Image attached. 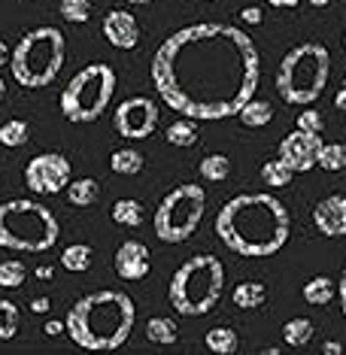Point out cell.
<instances>
[{"label":"cell","instance_id":"cell-1","mask_svg":"<svg viewBox=\"0 0 346 355\" xmlns=\"http://www.w3.org/2000/svg\"><path fill=\"white\" fill-rule=\"evenodd\" d=\"M261 79V58L252 37L237 25L180 28L152 58V85L173 112L204 122L237 116Z\"/></svg>","mask_w":346,"mask_h":355},{"label":"cell","instance_id":"cell-2","mask_svg":"<svg viewBox=\"0 0 346 355\" xmlns=\"http://www.w3.org/2000/svg\"><path fill=\"white\" fill-rule=\"evenodd\" d=\"M216 237L234 255L268 258L277 255L292 237V216L286 204L270 191L237 195L222 204L216 216Z\"/></svg>","mask_w":346,"mask_h":355},{"label":"cell","instance_id":"cell-3","mask_svg":"<svg viewBox=\"0 0 346 355\" xmlns=\"http://www.w3.org/2000/svg\"><path fill=\"white\" fill-rule=\"evenodd\" d=\"M64 322H67V337L76 346L88 352H112L131 337L137 306L125 292L101 288L79 297Z\"/></svg>","mask_w":346,"mask_h":355},{"label":"cell","instance_id":"cell-4","mask_svg":"<svg viewBox=\"0 0 346 355\" xmlns=\"http://www.w3.org/2000/svg\"><path fill=\"white\" fill-rule=\"evenodd\" d=\"M225 288V268L210 252L191 255L173 270L171 286H167V301L180 316H207L222 297Z\"/></svg>","mask_w":346,"mask_h":355},{"label":"cell","instance_id":"cell-5","mask_svg":"<svg viewBox=\"0 0 346 355\" xmlns=\"http://www.w3.org/2000/svg\"><path fill=\"white\" fill-rule=\"evenodd\" d=\"M61 225L40 200L15 198L0 204V246L12 252H49L58 243Z\"/></svg>","mask_w":346,"mask_h":355},{"label":"cell","instance_id":"cell-6","mask_svg":"<svg viewBox=\"0 0 346 355\" xmlns=\"http://www.w3.org/2000/svg\"><path fill=\"white\" fill-rule=\"evenodd\" d=\"M328 73H331V55H328L325 46L301 43L292 52H286V58L279 61L277 92L292 107H310L325 92Z\"/></svg>","mask_w":346,"mask_h":355},{"label":"cell","instance_id":"cell-7","mask_svg":"<svg viewBox=\"0 0 346 355\" xmlns=\"http://www.w3.org/2000/svg\"><path fill=\"white\" fill-rule=\"evenodd\" d=\"M67 43L58 28H34L12 46L10 70L21 88H46L64 67Z\"/></svg>","mask_w":346,"mask_h":355},{"label":"cell","instance_id":"cell-8","mask_svg":"<svg viewBox=\"0 0 346 355\" xmlns=\"http://www.w3.org/2000/svg\"><path fill=\"white\" fill-rule=\"evenodd\" d=\"M116 92V70L110 64H88L61 92V112L67 122H98Z\"/></svg>","mask_w":346,"mask_h":355},{"label":"cell","instance_id":"cell-9","mask_svg":"<svg viewBox=\"0 0 346 355\" xmlns=\"http://www.w3.org/2000/svg\"><path fill=\"white\" fill-rule=\"evenodd\" d=\"M207 209V191L198 182L176 185L155 209V234L164 243H186L200 228Z\"/></svg>","mask_w":346,"mask_h":355},{"label":"cell","instance_id":"cell-10","mask_svg":"<svg viewBox=\"0 0 346 355\" xmlns=\"http://www.w3.org/2000/svg\"><path fill=\"white\" fill-rule=\"evenodd\" d=\"M112 128L125 140H146L158 128V103L146 94L122 101L116 107V116H112Z\"/></svg>","mask_w":346,"mask_h":355},{"label":"cell","instance_id":"cell-11","mask_svg":"<svg viewBox=\"0 0 346 355\" xmlns=\"http://www.w3.org/2000/svg\"><path fill=\"white\" fill-rule=\"evenodd\" d=\"M70 161L61 152H43V155L31 158L25 167V182L31 191L37 195H58V191H67L70 185Z\"/></svg>","mask_w":346,"mask_h":355},{"label":"cell","instance_id":"cell-12","mask_svg":"<svg viewBox=\"0 0 346 355\" xmlns=\"http://www.w3.org/2000/svg\"><path fill=\"white\" fill-rule=\"evenodd\" d=\"M319 146H322V137L316 131H301V128H295V131L286 134L283 143H279V158H283L295 173H307L316 167Z\"/></svg>","mask_w":346,"mask_h":355},{"label":"cell","instance_id":"cell-13","mask_svg":"<svg viewBox=\"0 0 346 355\" xmlns=\"http://www.w3.org/2000/svg\"><path fill=\"white\" fill-rule=\"evenodd\" d=\"M116 273L128 282H137L143 277H149V268H152V255H149V246L140 243V240H125L122 246L116 249Z\"/></svg>","mask_w":346,"mask_h":355},{"label":"cell","instance_id":"cell-14","mask_svg":"<svg viewBox=\"0 0 346 355\" xmlns=\"http://www.w3.org/2000/svg\"><path fill=\"white\" fill-rule=\"evenodd\" d=\"M103 37H107L116 49L131 52V49H137V43H140V25H137V19L131 12L110 10L103 15Z\"/></svg>","mask_w":346,"mask_h":355},{"label":"cell","instance_id":"cell-15","mask_svg":"<svg viewBox=\"0 0 346 355\" xmlns=\"http://www.w3.org/2000/svg\"><path fill=\"white\" fill-rule=\"evenodd\" d=\"M313 222L325 237H346V195H331L313 207Z\"/></svg>","mask_w":346,"mask_h":355},{"label":"cell","instance_id":"cell-16","mask_svg":"<svg viewBox=\"0 0 346 355\" xmlns=\"http://www.w3.org/2000/svg\"><path fill=\"white\" fill-rule=\"evenodd\" d=\"M231 301H234L240 310H259V306H264V301H268V286L255 282V279H243L234 286Z\"/></svg>","mask_w":346,"mask_h":355},{"label":"cell","instance_id":"cell-17","mask_svg":"<svg viewBox=\"0 0 346 355\" xmlns=\"http://www.w3.org/2000/svg\"><path fill=\"white\" fill-rule=\"evenodd\" d=\"M207 349L216 352V355H234L240 349V337H237V331L234 328H228V325H216L207 331Z\"/></svg>","mask_w":346,"mask_h":355},{"label":"cell","instance_id":"cell-18","mask_svg":"<svg viewBox=\"0 0 346 355\" xmlns=\"http://www.w3.org/2000/svg\"><path fill=\"white\" fill-rule=\"evenodd\" d=\"M143 219H146V209H143L140 200L134 198H122L112 204V222L125 225V228H140Z\"/></svg>","mask_w":346,"mask_h":355},{"label":"cell","instance_id":"cell-19","mask_svg":"<svg viewBox=\"0 0 346 355\" xmlns=\"http://www.w3.org/2000/svg\"><path fill=\"white\" fill-rule=\"evenodd\" d=\"M143 164H146L143 152L140 149H131V146L116 149V152H112V158H110L112 173H122V176H137V173L143 171Z\"/></svg>","mask_w":346,"mask_h":355},{"label":"cell","instance_id":"cell-20","mask_svg":"<svg viewBox=\"0 0 346 355\" xmlns=\"http://www.w3.org/2000/svg\"><path fill=\"white\" fill-rule=\"evenodd\" d=\"M240 122H243L246 128H264V125H270V119H273V107L268 101H259V98H249L243 107H240Z\"/></svg>","mask_w":346,"mask_h":355},{"label":"cell","instance_id":"cell-21","mask_svg":"<svg viewBox=\"0 0 346 355\" xmlns=\"http://www.w3.org/2000/svg\"><path fill=\"white\" fill-rule=\"evenodd\" d=\"M98 198H101V182L92 180V176L67 185V200L73 207H92V204H98Z\"/></svg>","mask_w":346,"mask_h":355},{"label":"cell","instance_id":"cell-22","mask_svg":"<svg viewBox=\"0 0 346 355\" xmlns=\"http://www.w3.org/2000/svg\"><path fill=\"white\" fill-rule=\"evenodd\" d=\"M146 337L158 346H171L180 337V328H176V322L171 316H152L146 322Z\"/></svg>","mask_w":346,"mask_h":355},{"label":"cell","instance_id":"cell-23","mask_svg":"<svg viewBox=\"0 0 346 355\" xmlns=\"http://www.w3.org/2000/svg\"><path fill=\"white\" fill-rule=\"evenodd\" d=\"M164 137H167V143H171V146H180V149L195 146V143H198V125H195V119H189V116L176 119V122L167 128Z\"/></svg>","mask_w":346,"mask_h":355},{"label":"cell","instance_id":"cell-24","mask_svg":"<svg viewBox=\"0 0 346 355\" xmlns=\"http://www.w3.org/2000/svg\"><path fill=\"white\" fill-rule=\"evenodd\" d=\"M316 167H322L328 173L346 171V143H322L319 155H316Z\"/></svg>","mask_w":346,"mask_h":355},{"label":"cell","instance_id":"cell-25","mask_svg":"<svg viewBox=\"0 0 346 355\" xmlns=\"http://www.w3.org/2000/svg\"><path fill=\"white\" fill-rule=\"evenodd\" d=\"M92 246L88 243H73V246H67L61 252V268L64 270H70V273H85L88 268H92Z\"/></svg>","mask_w":346,"mask_h":355},{"label":"cell","instance_id":"cell-26","mask_svg":"<svg viewBox=\"0 0 346 355\" xmlns=\"http://www.w3.org/2000/svg\"><path fill=\"white\" fill-rule=\"evenodd\" d=\"M292 176H295V171L279 155L268 158L261 164V180H264V185H270V189H283V185L292 182Z\"/></svg>","mask_w":346,"mask_h":355},{"label":"cell","instance_id":"cell-27","mask_svg":"<svg viewBox=\"0 0 346 355\" xmlns=\"http://www.w3.org/2000/svg\"><path fill=\"white\" fill-rule=\"evenodd\" d=\"M334 295H337V286H334L331 277H313L307 286H304V301L313 304V306L328 304Z\"/></svg>","mask_w":346,"mask_h":355},{"label":"cell","instance_id":"cell-28","mask_svg":"<svg viewBox=\"0 0 346 355\" xmlns=\"http://www.w3.org/2000/svg\"><path fill=\"white\" fill-rule=\"evenodd\" d=\"M313 334H316V328H313L310 319H288L283 325V340L286 346H307L313 340Z\"/></svg>","mask_w":346,"mask_h":355},{"label":"cell","instance_id":"cell-29","mask_svg":"<svg viewBox=\"0 0 346 355\" xmlns=\"http://www.w3.org/2000/svg\"><path fill=\"white\" fill-rule=\"evenodd\" d=\"M19 325H21V310L15 306L12 301L0 297V340H12L19 334Z\"/></svg>","mask_w":346,"mask_h":355},{"label":"cell","instance_id":"cell-30","mask_svg":"<svg viewBox=\"0 0 346 355\" xmlns=\"http://www.w3.org/2000/svg\"><path fill=\"white\" fill-rule=\"evenodd\" d=\"M28 137H31V128H28V122H21V119H10V122L0 125V143H3L6 149L25 146Z\"/></svg>","mask_w":346,"mask_h":355},{"label":"cell","instance_id":"cell-31","mask_svg":"<svg viewBox=\"0 0 346 355\" xmlns=\"http://www.w3.org/2000/svg\"><path fill=\"white\" fill-rule=\"evenodd\" d=\"M58 12L70 25H85V21L92 19V0H61Z\"/></svg>","mask_w":346,"mask_h":355},{"label":"cell","instance_id":"cell-32","mask_svg":"<svg viewBox=\"0 0 346 355\" xmlns=\"http://www.w3.org/2000/svg\"><path fill=\"white\" fill-rule=\"evenodd\" d=\"M228 173H231V161L225 155H207L204 161H200V176H204V180L222 182Z\"/></svg>","mask_w":346,"mask_h":355},{"label":"cell","instance_id":"cell-33","mask_svg":"<svg viewBox=\"0 0 346 355\" xmlns=\"http://www.w3.org/2000/svg\"><path fill=\"white\" fill-rule=\"evenodd\" d=\"M28 279V268L21 261H3L0 264V288H21Z\"/></svg>","mask_w":346,"mask_h":355},{"label":"cell","instance_id":"cell-34","mask_svg":"<svg viewBox=\"0 0 346 355\" xmlns=\"http://www.w3.org/2000/svg\"><path fill=\"white\" fill-rule=\"evenodd\" d=\"M297 128H301V131H316V134H322L325 122H322V116H319L316 110H304L301 116H297Z\"/></svg>","mask_w":346,"mask_h":355},{"label":"cell","instance_id":"cell-35","mask_svg":"<svg viewBox=\"0 0 346 355\" xmlns=\"http://www.w3.org/2000/svg\"><path fill=\"white\" fill-rule=\"evenodd\" d=\"M240 19H243L246 25H261V19H264V15H261L259 6H246V10L240 12Z\"/></svg>","mask_w":346,"mask_h":355},{"label":"cell","instance_id":"cell-36","mask_svg":"<svg viewBox=\"0 0 346 355\" xmlns=\"http://www.w3.org/2000/svg\"><path fill=\"white\" fill-rule=\"evenodd\" d=\"M334 107L343 112V119H346V76H343V83L340 88H337V94H334Z\"/></svg>","mask_w":346,"mask_h":355},{"label":"cell","instance_id":"cell-37","mask_svg":"<svg viewBox=\"0 0 346 355\" xmlns=\"http://www.w3.org/2000/svg\"><path fill=\"white\" fill-rule=\"evenodd\" d=\"M43 331H46V334H49V337H55V334H64V331H67V322H55V319H49V322H46V325H43Z\"/></svg>","mask_w":346,"mask_h":355},{"label":"cell","instance_id":"cell-38","mask_svg":"<svg viewBox=\"0 0 346 355\" xmlns=\"http://www.w3.org/2000/svg\"><path fill=\"white\" fill-rule=\"evenodd\" d=\"M10 58H12L10 43H6V40H0V67H3V64H10Z\"/></svg>","mask_w":346,"mask_h":355},{"label":"cell","instance_id":"cell-39","mask_svg":"<svg viewBox=\"0 0 346 355\" xmlns=\"http://www.w3.org/2000/svg\"><path fill=\"white\" fill-rule=\"evenodd\" d=\"M268 3L273 6V10H292V6H297L301 0H268Z\"/></svg>","mask_w":346,"mask_h":355},{"label":"cell","instance_id":"cell-40","mask_svg":"<svg viewBox=\"0 0 346 355\" xmlns=\"http://www.w3.org/2000/svg\"><path fill=\"white\" fill-rule=\"evenodd\" d=\"M49 306H52L49 297H37V301L31 304V310H34V313H46V310H49Z\"/></svg>","mask_w":346,"mask_h":355},{"label":"cell","instance_id":"cell-41","mask_svg":"<svg viewBox=\"0 0 346 355\" xmlns=\"http://www.w3.org/2000/svg\"><path fill=\"white\" fill-rule=\"evenodd\" d=\"M337 295H340V306H343V316H346V268H343L340 286H337Z\"/></svg>","mask_w":346,"mask_h":355},{"label":"cell","instance_id":"cell-42","mask_svg":"<svg viewBox=\"0 0 346 355\" xmlns=\"http://www.w3.org/2000/svg\"><path fill=\"white\" fill-rule=\"evenodd\" d=\"M322 352L337 355V352H343V346H340V343H334V340H328V343H322Z\"/></svg>","mask_w":346,"mask_h":355},{"label":"cell","instance_id":"cell-43","mask_svg":"<svg viewBox=\"0 0 346 355\" xmlns=\"http://www.w3.org/2000/svg\"><path fill=\"white\" fill-rule=\"evenodd\" d=\"M37 277L40 279H49L52 277V268H37Z\"/></svg>","mask_w":346,"mask_h":355},{"label":"cell","instance_id":"cell-44","mask_svg":"<svg viewBox=\"0 0 346 355\" xmlns=\"http://www.w3.org/2000/svg\"><path fill=\"white\" fill-rule=\"evenodd\" d=\"M3 98H6V83L0 79V103H3Z\"/></svg>","mask_w":346,"mask_h":355},{"label":"cell","instance_id":"cell-45","mask_svg":"<svg viewBox=\"0 0 346 355\" xmlns=\"http://www.w3.org/2000/svg\"><path fill=\"white\" fill-rule=\"evenodd\" d=\"M128 3H134V6H146V3H152V0H128Z\"/></svg>","mask_w":346,"mask_h":355},{"label":"cell","instance_id":"cell-46","mask_svg":"<svg viewBox=\"0 0 346 355\" xmlns=\"http://www.w3.org/2000/svg\"><path fill=\"white\" fill-rule=\"evenodd\" d=\"M310 3H313V6H328L331 0H310Z\"/></svg>","mask_w":346,"mask_h":355},{"label":"cell","instance_id":"cell-47","mask_svg":"<svg viewBox=\"0 0 346 355\" xmlns=\"http://www.w3.org/2000/svg\"><path fill=\"white\" fill-rule=\"evenodd\" d=\"M343 49H346V34H343Z\"/></svg>","mask_w":346,"mask_h":355}]
</instances>
